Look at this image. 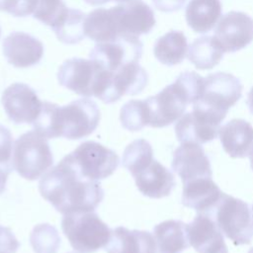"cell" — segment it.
I'll list each match as a JSON object with an SVG mask.
<instances>
[{"mask_svg":"<svg viewBox=\"0 0 253 253\" xmlns=\"http://www.w3.org/2000/svg\"><path fill=\"white\" fill-rule=\"evenodd\" d=\"M243 86L234 75L226 72L211 73L205 78L200 99L193 104L224 120L228 110L241 98Z\"/></svg>","mask_w":253,"mask_h":253,"instance_id":"8","label":"cell"},{"mask_svg":"<svg viewBox=\"0 0 253 253\" xmlns=\"http://www.w3.org/2000/svg\"><path fill=\"white\" fill-rule=\"evenodd\" d=\"M86 15L78 9L70 8L65 23L54 32L58 41L65 44H75L85 38L84 22Z\"/></svg>","mask_w":253,"mask_h":253,"instance_id":"32","label":"cell"},{"mask_svg":"<svg viewBox=\"0 0 253 253\" xmlns=\"http://www.w3.org/2000/svg\"><path fill=\"white\" fill-rule=\"evenodd\" d=\"M171 167L183 183L212 176L211 161L197 142H182L173 153Z\"/></svg>","mask_w":253,"mask_h":253,"instance_id":"14","label":"cell"},{"mask_svg":"<svg viewBox=\"0 0 253 253\" xmlns=\"http://www.w3.org/2000/svg\"><path fill=\"white\" fill-rule=\"evenodd\" d=\"M63 159L83 178L98 182L111 176L119 166V155L99 142L81 143Z\"/></svg>","mask_w":253,"mask_h":253,"instance_id":"7","label":"cell"},{"mask_svg":"<svg viewBox=\"0 0 253 253\" xmlns=\"http://www.w3.org/2000/svg\"><path fill=\"white\" fill-rule=\"evenodd\" d=\"M13 170L11 162H0V194L5 190L8 177Z\"/></svg>","mask_w":253,"mask_h":253,"instance_id":"37","label":"cell"},{"mask_svg":"<svg viewBox=\"0 0 253 253\" xmlns=\"http://www.w3.org/2000/svg\"><path fill=\"white\" fill-rule=\"evenodd\" d=\"M225 253H228V252H225Z\"/></svg>","mask_w":253,"mask_h":253,"instance_id":"46","label":"cell"},{"mask_svg":"<svg viewBox=\"0 0 253 253\" xmlns=\"http://www.w3.org/2000/svg\"><path fill=\"white\" fill-rule=\"evenodd\" d=\"M61 229L72 248L79 253H94L108 244L112 229L94 211L63 214Z\"/></svg>","mask_w":253,"mask_h":253,"instance_id":"5","label":"cell"},{"mask_svg":"<svg viewBox=\"0 0 253 253\" xmlns=\"http://www.w3.org/2000/svg\"><path fill=\"white\" fill-rule=\"evenodd\" d=\"M252 222H253V207H252Z\"/></svg>","mask_w":253,"mask_h":253,"instance_id":"42","label":"cell"},{"mask_svg":"<svg viewBox=\"0 0 253 253\" xmlns=\"http://www.w3.org/2000/svg\"><path fill=\"white\" fill-rule=\"evenodd\" d=\"M221 190L211 177L199 178L183 183L181 202L198 213L209 214L222 196Z\"/></svg>","mask_w":253,"mask_h":253,"instance_id":"19","label":"cell"},{"mask_svg":"<svg viewBox=\"0 0 253 253\" xmlns=\"http://www.w3.org/2000/svg\"><path fill=\"white\" fill-rule=\"evenodd\" d=\"M1 103L9 120L16 125H33L42 106V102L33 88L18 82L11 84L3 91Z\"/></svg>","mask_w":253,"mask_h":253,"instance_id":"10","label":"cell"},{"mask_svg":"<svg viewBox=\"0 0 253 253\" xmlns=\"http://www.w3.org/2000/svg\"><path fill=\"white\" fill-rule=\"evenodd\" d=\"M142 46L138 37L121 36L112 42L96 43L89 53V58L109 72H114L126 63L138 62Z\"/></svg>","mask_w":253,"mask_h":253,"instance_id":"9","label":"cell"},{"mask_svg":"<svg viewBox=\"0 0 253 253\" xmlns=\"http://www.w3.org/2000/svg\"><path fill=\"white\" fill-rule=\"evenodd\" d=\"M148 74L137 61L128 62L114 72H110V80L102 99L105 104L119 101L125 95L139 94L147 85Z\"/></svg>","mask_w":253,"mask_h":253,"instance_id":"16","label":"cell"},{"mask_svg":"<svg viewBox=\"0 0 253 253\" xmlns=\"http://www.w3.org/2000/svg\"><path fill=\"white\" fill-rule=\"evenodd\" d=\"M223 150L232 158H244L253 151V126L242 119H233L219 128Z\"/></svg>","mask_w":253,"mask_h":253,"instance_id":"21","label":"cell"},{"mask_svg":"<svg viewBox=\"0 0 253 253\" xmlns=\"http://www.w3.org/2000/svg\"><path fill=\"white\" fill-rule=\"evenodd\" d=\"M187 235L190 245L198 253L228 252L222 232L208 214L198 213L193 221L187 224Z\"/></svg>","mask_w":253,"mask_h":253,"instance_id":"18","label":"cell"},{"mask_svg":"<svg viewBox=\"0 0 253 253\" xmlns=\"http://www.w3.org/2000/svg\"><path fill=\"white\" fill-rule=\"evenodd\" d=\"M105 250L107 253H156V243L148 231L119 226L112 229Z\"/></svg>","mask_w":253,"mask_h":253,"instance_id":"22","label":"cell"},{"mask_svg":"<svg viewBox=\"0 0 253 253\" xmlns=\"http://www.w3.org/2000/svg\"><path fill=\"white\" fill-rule=\"evenodd\" d=\"M222 121L212 113L193 107L191 113L183 115L176 123V137L180 142H210L216 138Z\"/></svg>","mask_w":253,"mask_h":253,"instance_id":"11","label":"cell"},{"mask_svg":"<svg viewBox=\"0 0 253 253\" xmlns=\"http://www.w3.org/2000/svg\"><path fill=\"white\" fill-rule=\"evenodd\" d=\"M11 164L13 169L27 180L41 178L53 164L47 138L35 129L20 135L13 144Z\"/></svg>","mask_w":253,"mask_h":253,"instance_id":"4","label":"cell"},{"mask_svg":"<svg viewBox=\"0 0 253 253\" xmlns=\"http://www.w3.org/2000/svg\"><path fill=\"white\" fill-rule=\"evenodd\" d=\"M20 244L10 228L0 225V252L16 253Z\"/></svg>","mask_w":253,"mask_h":253,"instance_id":"35","label":"cell"},{"mask_svg":"<svg viewBox=\"0 0 253 253\" xmlns=\"http://www.w3.org/2000/svg\"><path fill=\"white\" fill-rule=\"evenodd\" d=\"M99 122L100 111L97 104L91 99L82 98L62 107L43 101L33 126L37 132L47 139L59 136L80 139L90 135Z\"/></svg>","mask_w":253,"mask_h":253,"instance_id":"2","label":"cell"},{"mask_svg":"<svg viewBox=\"0 0 253 253\" xmlns=\"http://www.w3.org/2000/svg\"><path fill=\"white\" fill-rule=\"evenodd\" d=\"M220 0H190L186 7V21L196 33H208L221 17Z\"/></svg>","mask_w":253,"mask_h":253,"instance_id":"24","label":"cell"},{"mask_svg":"<svg viewBox=\"0 0 253 253\" xmlns=\"http://www.w3.org/2000/svg\"><path fill=\"white\" fill-rule=\"evenodd\" d=\"M68 253H76V252H68Z\"/></svg>","mask_w":253,"mask_h":253,"instance_id":"44","label":"cell"},{"mask_svg":"<svg viewBox=\"0 0 253 253\" xmlns=\"http://www.w3.org/2000/svg\"><path fill=\"white\" fill-rule=\"evenodd\" d=\"M37 0H0V11L14 17H26L33 14Z\"/></svg>","mask_w":253,"mask_h":253,"instance_id":"33","label":"cell"},{"mask_svg":"<svg viewBox=\"0 0 253 253\" xmlns=\"http://www.w3.org/2000/svg\"><path fill=\"white\" fill-rule=\"evenodd\" d=\"M188 42L183 32L170 31L157 39L153 52L156 59L164 65L173 66L181 63L187 55Z\"/></svg>","mask_w":253,"mask_h":253,"instance_id":"26","label":"cell"},{"mask_svg":"<svg viewBox=\"0 0 253 253\" xmlns=\"http://www.w3.org/2000/svg\"><path fill=\"white\" fill-rule=\"evenodd\" d=\"M87 4H90L92 6H98V5H103V4H106L110 1H115V2H118V3H126V2H129L131 0H84Z\"/></svg>","mask_w":253,"mask_h":253,"instance_id":"38","label":"cell"},{"mask_svg":"<svg viewBox=\"0 0 253 253\" xmlns=\"http://www.w3.org/2000/svg\"><path fill=\"white\" fill-rule=\"evenodd\" d=\"M247 106L251 112V114H253V87L251 88V90L248 93V97H247Z\"/></svg>","mask_w":253,"mask_h":253,"instance_id":"39","label":"cell"},{"mask_svg":"<svg viewBox=\"0 0 253 253\" xmlns=\"http://www.w3.org/2000/svg\"><path fill=\"white\" fill-rule=\"evenodd\" d=\"M153 150L150 143L143 139H135L125 149L122 159V165L131 176H135L153 161Z\"/></svg>","mask_w":253,"mask_h":253,"instance_id":"29","label":"cell"},{"mask_svg":"<svg viewBox=\"0 0 253 253\" xmlns=\"http://www.w3.org/2000/svg\"><path fill=\"white\" fill-rule=\"evenodd\" d=\"M30 241L36 253H56L60 246L57 229L48 223L36 225L31 233Z\"/></svg>","mask_w":253,"mask_h":253,"instance_id":"31","label":"cell"},{"mask_svg":"<svg viewBox=\"0 0 253 253\" xmlns=\"http://www.w3.org/2000/svg\"><path fill=\"white\" fill-rule=\"evenodd\" d=\"M248 253H253V247H252V248H250V249H249V251H248Z\"/></svg>","mask_w":253,"mask_h":253,"instance_id":"41","label":"cell"},{"mask_svg":"<svg viewBox=\"0 0 253 253\" xmlns=\"http://www.w3.org/2000/svg\"><path fill=\"white\" fill-rule=\"evenodd\" d=\"M69 12L70 8L63 0H37L32 15L34 19L50 27L55 32L65 23Z\"/></svg>","mask_w":253,"mask_h":253,"instance_id":"28","label":"cell"},{"mask_svg":"<svg viewBox=\"0 0 253 253\" xmlns=\"http://www.w3.org/2000/svg\"><path fill=\"white\" fill-rule=\"evenodd\" d=\"M84 32L92 41L98 42H108L121 37L118 31L117 21L113 7L97 8L85 17Z\"/></svg>","mask_w":253,"mask_h":253,"instance_id":"25","label":"cell"},{"mask_svg":"<svg viewBox=\"0 0 253 253\" xmlns=\"http://www.w3.org/2000/svg\"><path fill=\"white\" fill-rule=\"evenodd\" d=\"M234 245L249 244L253 239L252 215L247 203L222 194L212 211L208 214Z\"/></svg>","mask_w":253,"mask_h":253,"instance_id":"6","label":"cell"},{"mask_svg":"<svg viewBox=\"0 0 253 253\" xmlns=\"http://www.w3.org/2000/svg\"><path fill=\"white\" fill-rule=\"evenodd\" d=\"M39 190L62 214L94 211L104 199L101 184L81 177L63 158L42 176Z\"/></svg>","mask_w":253,"mask_h":253,"instance_id":"1","label":"cell"},{"mask_svg":"<svg viewBox=\"0 0 253 253\" xmlns=\"http://www.w3.org/2000/svg\"><path fill=\"white\" fill-rule=\"evenodd\" d=\"M205 78L194 71L181 73L176 80L158 94L145 99L148 110V126H168L184 115L187 106L202 96Z\"/></svg>","mask_w":253,"mask_h":253,"instance_id":"3","label":"cell"},{"mask_svg":"<svg viewBox=\"0 0 253 253\" xmlns=\"http://www.w3.org/2000/svg\"><path fill=\"white\" fill-rule=\"evenodd\" d=\"M186 0H152L153 6L161 12H174L180 10Z\"/></svg>","mask_w":253,"mask_h":253,"instance_id":"36","label":"cell"},{"mask_svg":"<svg viewBox=\"0 0 253 253\" xmlns=\"http://www.w3.org/2000/svg\"><path fill=\"white\" fill-rule=\"evenodd\" d=\"M249 158H250V165H251V169L253 170V151H252V153L249 155Z\"/></svg>","mask_w":253,"mask_h":253,"instance_id":"40","label":"cell"},{"mask_svg":"<svg viewBox=\"0 0 253 253\" xmlns=\"http://www.w3.org/2000/svg\"><path fill=\"white\" fill-rule=\"evenodd\" d=\"M157 253H181L189 246L187 224L181 220L169 219L153 228Z\"/></svg>","mask_w":253,"mask_h":253,"instance_id":"23","label":"cell"},{"mask_svg":"<svg viewBox=\"0 0 253 253\" xmlns=\"http://www.w3.org/2000/svg\"><path fill=\"white\" fill-rule=\"evenodd\" d=\"M0 253H4V252H0Z\"/></svg>","mask_w":253,"mask_h":253,"instance_id":"45","label":"cell"},{"mask_svg":"<svg viewBox=\"0 0 253 253\" xmlns=\"http://www.w3.org/2000/svg\"><path fill=\"white\" fill-rule=\"evenodd\" d=\"M133 178L138 191L152 199L169 196L176 185L172 172L155 159Z\"/></svg>","mask_w":253,"mask_h":253,"instance_id":"20","label":"cell"},{"mask_svg":"<svg viewBox=\"0 0 253 253\" xmlns=\"http://www.w3.org/2000/svg\"><path fill=\"white\" fill-rule=\"evenodd\" d=\"M120 120L123 127L136 131L148 126V110L145 100H130L121 109Z\"/></svg>","mask_w":253,"mask_h":253,"instance_id":"30","label":"cell"},{"mask_svg":"<svg viewBox=\"0 0 253 253\" xmlns=\"http://www.w3.org/2000/svg\"><path fill=\"white\" fill-rule=\"evenodd\" d=\"M120 36L148 34L155 26L152 9L142 0H131L113 7Z\"/></svg>","mask_w":253,"mask_h":253,"instance_id":"15","label":"cell"},{"mask_svg":"<svg viewBox=\"0 0 253 253\" xmlns=\"http://www.w3.org/2000/svg\"><path fill=\"white\" fill-rule=\"evenodd\" d=\"M99 75V66L92 59L72 57L65 60L58 68L59 84L83 97L94 96Z\"/></svg>","mask_w":253,"mask_h":253,"instance_id":"13","label":"cell"},{"mask_svg":"<svg viewBox=\"0 0 253 253\" xmlns=\"http://www.w3.org/2000/svg\"><path fill=\"white\" fill-rule=\"evenodd\" d=\"M223 51L214 37L204 36L196 39L189 46L188 59L201 70L211 69L222 59Z\"/></svg>","mask_w":253,"mask_h":253,"instance_id":"27","label":"cell"},{"mask_svg":"<svg viewBox=\"0 0 253 253\" xmlns=\"http://www.w3.org/2000/svg\"><path fill=\"white\" fill-rule=\"evenodd\" d=\"M1 32H2V30H1V27H0V37H1Z\"/></svg>","mask_w":253,"mask_h":253,"instance_id":"43","label":"cell"},{"mask_svg":"<svg viewBox=\"0 0 253 253\" xmlns=\"http://www.w3.org/2000/svg\"><path fill=\"white\" fill-rule=\"evenodd\" d=\"M2 51L8 63L18 68H26L41 61L44 48L42 42L32 35L12 32L3 40Z\"/></svg>","mask_w":253,"mask_h":253,"instance_id":"17","label":"cell"},{"mask_svg":"<svg viewBox=\"0 0 253 253\" xmlns=\"http://www.w3.org/2000/svg\"><path fill=\"white\" fill-rule=\"evenodd\" d=\"M13 139L10 130L0 125V162H11Z\"/></svg>","mask_w":253,"mask_h":253,"instance_id":"34","label":"cell"},{"mask_svg":"<svg viewBox=\"0 0 253 253\" xmlns=\"http://www.w3.org/2000/svg\"><path fill=\"white\" fill-rule=\"evenodd\" d=\"M214 39L223 52H235L253 41V19L243 12L230 11L219 20Z\"/></svg>","mask_w":253,"mask_h":253,"instance_id":"12","label":"cell"}]
</instances>
